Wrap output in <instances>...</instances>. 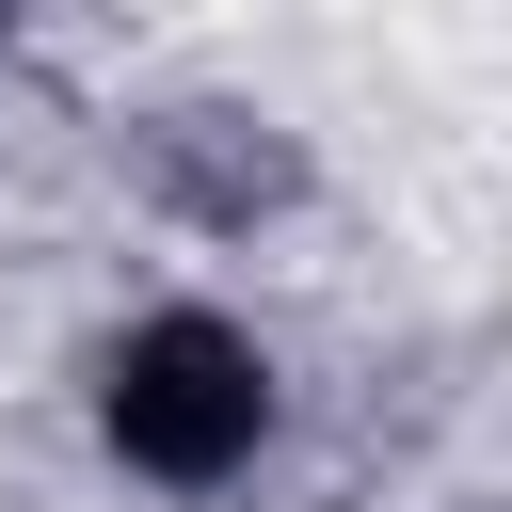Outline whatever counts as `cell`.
I'll list each match as a JSON object with an SVG mask.
<instances>
[{"label":"cell","instance_id":"6da1fadb","mask_svg":"<svg viewBox=\"0 0 512 512\" xmlns=\"http://www.w3.org/2000/svg\"><path fill=\"white\" fill-rule=\"evenodd\" d=\"M96 416H112V448H128L144 480H240V464H256V432H272V368H256V336H240V320L160 304V320H128V336H112Z\"/></svg>","mask_w":512,"mask_h":512}]
</instances>
